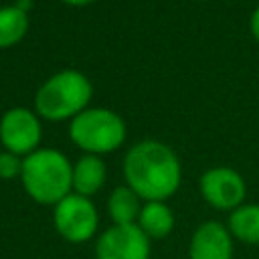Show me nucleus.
Masks as SVG:
<instances>
[{
    "label": "nucleus",
    "mask_w": 259,
    "mask_h": 259,
    "mask_svg": "<svg viewBox=\"0 0 259 259\" xmlns=\"http://www.w3.org/2000/svg\"><path fill=\"white\" fill-rule=\"evenodd\" d=\"M125 184L146 202H166L180 186L182 168L174 150L158 140L132 146L123 158Z\"/></svg>",
    "instance_id": "1"
},
{
    "label": "nucleus",
    "mask_w": 259,
    "mask_h": 259,
    "mask_svg": "<svg viewBox=\"0 0 259 259\" xmlns=\"http://www.w3.org/2000/svg\"><path fill=\"white\" fill-rule=\"evenodd\" d=\"M20 180L34 202L55 206L73 192V164L59 150L38 148L22 158Z\"/></svg>",
    "instance_id": "2"
},
{
    "label": "nucleus",
    "mask_w": 259,
    "mask_h": 259,
    "mask_svg": "<svg viewBox=\"0 0 259 259\" xmlns=\"http://www.w3.org/2000/svg\"><path fill=\"white\" fill-rule=\"evenodd\" d=\"M91 95V81L81 71L65 69L40 85L34 97V109L36 115L49 121H61L85 111Z\"/></svg>",
    "instance_id": "3"
},
{
    "label": "nucleus",
    "mask_w": 259,
    "mask_h": 259,
    "mask_svg": "<svg viewBox=\"0 0 259 259\" xmlns=\"http://www.w3.org/2000/svg\"><path fill=\"white\" fill-rule=\"evenodd\" d=\"M69 136L87 154L101 156L117 150L123 144L125 123L111 109L87 107L73 117L69 125Z\"/></svg>",
    "instance_id": "4"
},
{
    "label": "nucleus",
    "mask_w": 259,
    "mask_h": 259,
    "mask_svg": "<svg viewBox=\"0 0 259 259\" xmlns=\"http://www.w3.org/2000/svg\"><path fill=\"white\" fill-rule=\"evenodd\" d=\"M53 223L57 233L69 243H87L95 237L99 227V212L91 198L81 194H67L53 208Z\"/></svg>",
    "instance_id": "5"
},
{
    "label": "nucleus",
    "mask_w": 259,
    "mask_h": 259,
    "mask_svg": "<svg viewBox=\"0 0 259 259\" xmlns=\"http://www.w3.org/2000/svg\"><path fill=\"white\" fill-rule=\"evenodd\" d=\"M152 241L134 225H111L95 241V259H150Z\"/></svg>",
    "instance_id": "6"
},
{
    "label": "nucleus",
    "mask_w": 259,
    "mask_h": 259,
    "mask_svg": "<svg viewBox=\"0 0 259 259\" xmlns=\"http://www.w3.org/2000/svg\"><path fill=\"white\" fill-rule=\"evenodd\" d=\"M42 138L40 119L26 107H12L0 119V142L6 152L28 156L38 150Z\"/></svg>",
    "instance_id": "7"
},
{
    "label": "nucleus",
    "mask_w": 259,
    "mask_h": 259,
    "mask_svg": "<svg viewBox=\"0 0 259 259\" xmlns=\"http://www.w3.org/2000/svg\"><path fill=\"white\" fill-rule=\"evenodd\" d=\"M200 194L202 198L217 210H229L233 212L237 206L243 204L245 194H247V186L243 176L227 166H217L206 170L200 176L198 182Z\"/></svg>",
    "instance_id": "8"
},
{
    "label": "nucleus",
    "mask_w": 259,
    "mask_h": 259,
    "mask_svg": "<svg viewBox=\"0 0 259 259\" xmlns=\"http://www.w3.org/2000/svg\"><path fill=\"white\" fill-rule=\"evenodd\" d=\"M233 235L227 225L206 221L198 225L188 243V259H233Z\"/></svg>",
    "instance_id": "9"
},
{
    "label": "nucleus",
    "mask_w": 259,
    "mask_h": 259,
    "mask_svg": "<svg viewBox=\"0 0 259 259\" xmlns=\"http://www.w3.org/2000/svg\"><path fill=\"white\" fill-rule=\"evenodd\" d=\"M105 162L95 154H85L73 166V192L91 198L105 184Z\"/></svg>",
    "instance_id": "10"
},
{
    "label": "nucleus",
    "mask_w": 259,
    "mask_h": 259,
    "mask_svg": "<svg viewBox=\"0 0 259 259\" xmlns=\"http://www.w3.org/2000/svg\"><path fill=\"white\" fill-rule=\"evenodd\" d=\"M144 235L150 241H162L166 239L172 229H174V212L172 208L162 202V200H152V202H144L138 223H136Z\"/></svg>",
    "instance_id": "11"
},
{
    "label": "nucleus",
    "mask_w": 259,
    "mask_h": 259,
    "mask_svg": "<svg viewBox=\"0 0 259 259\" xmlns=\"http://www.w3.org/2000/svg\"><path fill=\"white\" fill-rule=\"evenodd\" d=\"M227 229L233 235V239L247 243V245H259V204H241L233 212H229Z\"/></svg>",
    "instance_id": "12"
},
{
    "label": "nucleus",
    "mask_w": 259,
    "mask_h": 259,
    "mask_svg": "<svg viewBox=\"0 0 259 259\" xmlns=\"http://www.w3.org/2000/svg\"><path fill=\"white\" fill-rule=\"evenodd\" d=\"M142 210V198L125 184L115 186L107 198V212L113 225H134L138 223Z\"/></svg>",
    "instance_id": "13"
},
{
    "label": "nucleus",
    "mask_w": 259,
    "mask_h": 259,
    "mask_svg": "<svg viewBox=\"0 0 259 259\" xmlns=\"http://www.w3.org/2000/svg\"><path fill=\"white\" fill-rule=\"evenodd\" d=\"M28 30V12L16 4L0 8V49L16 45Z\"/></svg>",
    "instance_id": "14"
},
{
    "label": "nucleus",
    "mask_w": 259,
    "mask_h": 259,
    "mask_svg": "<svg viewBox=\"0 0 259 259\" xmlns=\"http://www.w3.org/2000/svg\"><path fill=\"white\" fill-rule=\"evenodd\" d=\"M22 172V158L12 154V152H0V178L2 180H12L20 176Z\"/></svg>",
    "instance_id": "15"
},
{
    "label": "nucleus",
    "mask_w": 259,
    "mask_h": 259,
    "mask_svg": "<svg viewBox=\"0 0 259 259\" xmlns=\"http://www.w3.org/2000/svg\"><path fill=\"white\" fill-rule=\"evenodd\" d=\"M249 26H251V34H253V36H255V40L259 42V6L253 10L251 20H249Z\"/></svg>",
    "instance_id": "16"
},
{
    "label": "nucleus",
    "mask_w": 259,
    "mask_h": 259,
    "mask_svg": "<svg viewBox=\"0 0 259 259\" xmlns=\"http://www.w3.org/2000/svg\"><path fill=\"white\" fill-rule=\"evenodd\" d=\"M65 4H71V6H85V4H89V2H93V0H63Z\"/></svg>",
    "instance_id": "17"
}]
</instances>
